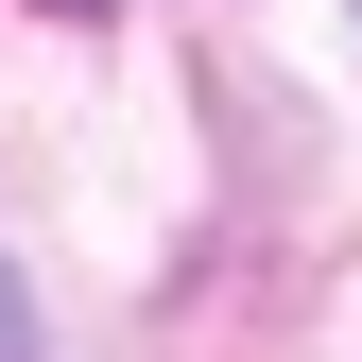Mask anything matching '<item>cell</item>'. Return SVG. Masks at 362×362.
Instances as JSON below:
<instances>
[{
	"label": "cell",
	"instance_id": "cell-1",
	"mask_svg": "<svg viewBox=\"0 0 362 362\" xmlns=\"http://www.w3.org/2000/svg\"><path fill=\"white\" fill-rule=\"evenodd\" d=\"M0 362H35V293H18V259H0Z\"/></svg>",
	"mask_w": 362,
	"mask_h": 362
}]
</instances>
